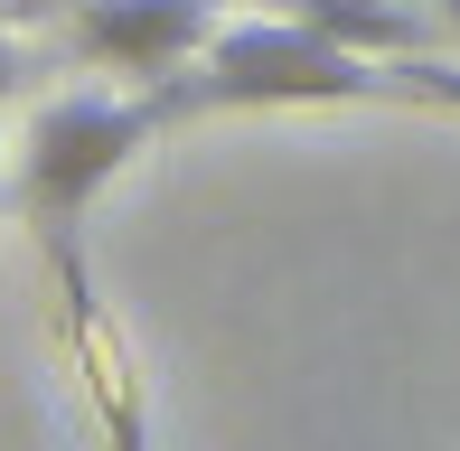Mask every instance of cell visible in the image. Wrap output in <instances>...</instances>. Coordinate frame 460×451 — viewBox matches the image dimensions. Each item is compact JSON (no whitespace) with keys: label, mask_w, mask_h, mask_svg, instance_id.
I'll use <instances>...</instances> for the list:
<instances>
[{"label":"cell","mask_w":460,"mask_h":451,"mask_svg":"<svg viewBox=\"0 0 460 451\" xmlns=\"http://www.w3.org/2000/svg\"><path fill=\"white\" fill-rule=\"evenodd\" d=\"M358 94H394V66L348 38L310 29V19H226L188 75L160 85V113H254V104H358Z\"/></svg>","instance_id":"obj_1"},{"label":"cell","mask_w":460,"mask_h":451,"mask_svg":"<svg viewBox=\"0 0 460 451\" xmlns=\"http://www.w3.org/2000/svg\"><path fill=\"white\" fill-rule=\"evenodd\" d=\"M19 85H29V57H19V48H10V38H0V104H10V94H19Z\"/></svg>","instance_id":"obj_6"},{"label":"cell","mask_w":460,"mask_h":451,"mask_svg":"<svg viewBox=\"0 0 460 451\" xmlns=\"http://www.w3.org/2000/svg\"><path fill=\"white\" fill-rule=\"evenodd\" d=\"M217 38V0H85L75 48L113 75H179Z\"/></svg>","instance_id":"obj_3"},{"label":"cell","mask_w":460,"mask_h":451,"mask_svg":"<svg viewBox=\"0 0 460 451\" xmlns=\"http://www.w3.org/2000/svg\"><path fill=\"white\" fill-rule=\"evenodd\" d=\"M394 94H413V104H460V75L451 66H394Z\"/></svg>","instance_id":"obj_5"},{"label":"cell","mask_w":460,"mask_h":451,"mask_svg":"<svg viewBox=\"0 0 460 451\" xmlns=\"http://www.w3.org/2000/svg\"><path fill=\"white\" fill-rule=\"evenodd\" d=\"M160 94L122 104V94H57L29 122V151H19V217L48 235L57 263L85 254V208L122 179V160L160 132Z\"/></svg>","instance_id":"obj_2"},{"label":"cell","mask_w":460,"mask_h":451,"mask_svg":"<svg viewBox=\"0 0 460 451\" xmlns=\"http://www.w3.org/2000/svg\"><path fill=\"white\" fill-rule=\"evenodd\" d=\"M301 19L329 29V38H348V48H367V57H413L423 48V19H413L404 0H301Z\"/></svg>","instance_id":"obj_4"},{"label":"cell","mask_w":460,"mask_h":451,"mask_svg":"<svg viewBox=\"0 0 460 451\" xmlns=\"http://www.w3.org/2000/svg\"><path fill=\"white\" fill-rule=\"evenodd\" d=\"M442 19H451V29H460V0H442Z\"/></svg>","instance_id":"obj_7"}]
</instances>
